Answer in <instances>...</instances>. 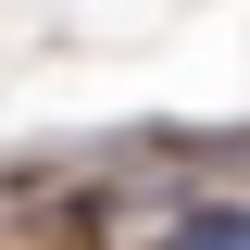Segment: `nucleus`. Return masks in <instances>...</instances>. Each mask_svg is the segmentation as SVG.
I'll use <instances>...</instances> for the list:
<instances>
[{
  "label": "nucleus",
  "instance_id": "1",
  "mask_svg": "<svg viewBox=\"0 0 250 250\" xmlns=\"http://www.w3.org/2000/svg\"><path fill=\"white\" fill-rule=\"evenodd\" d=\"M163 250H250V200H200V213H188Z\"/></svg>",
  "mask_w": 250,
  "mask_h": 250
}]
</instances>
